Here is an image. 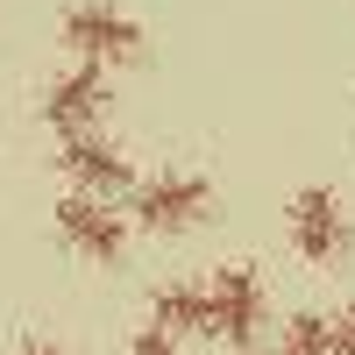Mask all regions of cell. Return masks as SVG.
Instances as JSON below:
<instances>
[{"mask_svg":"<svg viewBox=\"0 0 355 355\" xmlns=\"http://www.w3.org/2000/svg\"><path fill=\"white\" fill-rule=\"evenodd\" d=\"M327 355H355V299L327 320Z\"/></svg>","mask_w":355,"mask_h":355,"instance_id":"30bf717a","label":"cell"},{"mask_svg":"<svg viewBox=\"0 0 355 355\" xmlns=\"http://www.w3.org/2000/svg\"><path fill=\"white\" fill-rule=\"evenodd\" d=\"M107 107H114V78H107L100 64H71V71H57V78L43 85V121H50L57 135L100 128Z\"/></svg>","mask_w":355,"mask_h":355,"instance_id":"52a82bcc","label":"cell"},{"mask_svg":"<svg viewBox=\"0 0 355 355\" xmlns=\"http://www.w3.org/2000/svg\"><path fill=\"white\" fill-rule=\"evenodd\" d=\"M57 242L85 263H121L128 256V214H114V199L71 192V199H57Z\"/></svg>","mask_w":355,"mask_h":355,"instance_id":"5b68a950","label":"cell"},{"mask_svg":"<svg viewBox=\"0 0 355 355\" xmlns=\"http://www.w3.org/2000/svg\"><path fill=\"white\" fill-rule=\"evenodd\" d=\"M15 355H71V348H57V341H43V334H28V341H21Z\"/></svg>","mask_w":355,"mask_h":355,"instance_id":"7c38bea8","label":"cell"},{"mask_svg":"<svg viewBox=\"0 0 355 355\" xmlns=\"http://www.w3.org/2000/svg\"><path fill=\"white\" fill-rule=\"evenodd\" d=\"M263 313H270V291H263L256 263H227V270H214V284H206V334L249 348L256 327H263Z\"/></svg>","mask_w":355,"mask_h":355,"instance_id":"277c9868","label":"cell"},{"mask_svg":"<svg viewBox=\"0 0 355 355\" xmlns=\"http://www.w3.org/2000/svg\"><path fill=\"white\" fill-rule=\"evenodd\" d=\"M57 36L71 43L78 64H142L150 57V36H142V21L128 8H114V0H71L64 21H57Z\"/></svg>","mask_w":355,"mask_h":355,"instance_id":"6da1fadb","label":"cell"},{"mask_svg":"<svg viewBox=\"0 0 355 355\" xmlns=\"http://www.w3.org/2000/svg\"><path fill=\"white\" fill-rule=\"evenodd\" d=\"M150 327L178 334H206V284H157L150 291Z\"/></svg>","mask_w":355,"mask_h":355,"instance_id":"ba28073f","label":"cell"},{"mask_svg":"<svg viewBox=\"0 0 355 355\" xmlns=\"http://www.w3.org/2000/svg\"><path fill=\"white\" fill-rule=\"evenodd\" d=\"M284 227H291V249H299L306 263H320V270L341 263L348 242H355L348 206H341L334 185H299V192H291V206H284Z\"/></svg>","mask_w":355,"mask_h":355,"instance_id":"7a4b0ae2","label":"cell"},{"mask_svg":"<svg viewBox=\"0 0 355 355\" xmlns=\"http://www.w3.org/2000/svg\"><path fill=\"white\" fill-rule=\"evenodd\" d=\"M57 171H64L78 192H93V199L135 192V164H128V150H121L114 135H100V128H85V135H57Z\"/></svg>","mask_w":355,"mask_h":355,"instance_id":"8992f818","label":"cell"},{"mask_svg":"<svg viewBox=\"0 0 355 355\" xmlns=\"http://www.w3.org/2000/svg\"><path fill=\"white\" fill-rule=\"evenodd\" d=\"M277 355H327V313H291Z\"/></svg>","mask_w":355,"mask_h":355,"instance_id":"9c48e42d","label":"cell"},{"mask_svg":"<svg viewBox=\"0 0 355 355\" xmlns=\"http://www.w3.org/2000/svg\"><path fill=\"white\" fill-rule=\"evenodd\" d=\"M242 355H249V348H242Z\"/></svg>","mask_w":355,"mask_h":355,"instance_id":"4fadbf2b","label":"cell"},{"mask_svg":"<svg viewBox=\"0 0 355 355\" xmlns=\"http://www.w3.org/2000/svg\"><path fill=\"white\" fill-rule=\"evenodd\" d=\"M128 355H185L164 327H135V341H128Z\"/></svg>","mask_w":355,"mask_h":355,"instance_id":"8fae6325","label":"cell"},{"mask_svg":"<svg viewBox=\"0 0 355 355\" xmlns=\"http://www.w3.org/2000/svg\"><path fill=\"white\" fill-rule=\"evenodd\" d=\"M206 206H214V185H206L199 171H157V178H135V227L150 234H185L206 220Z\"/></svg>","mask_w":355,"mask_h":355,"instance_id":"3957f363","label":"cell"}]
</instances>
